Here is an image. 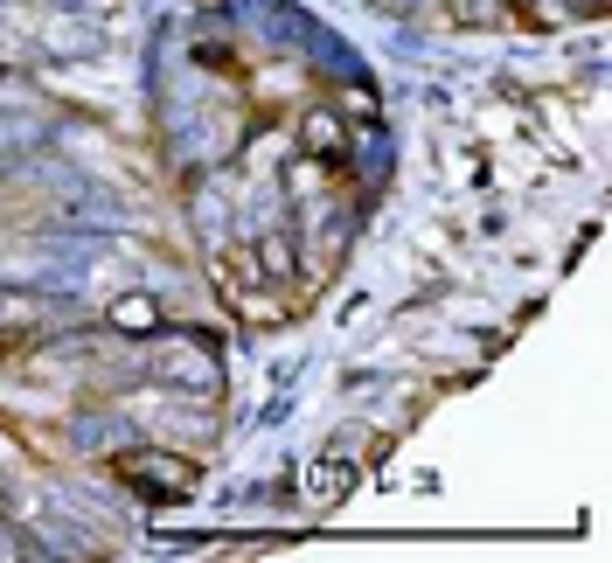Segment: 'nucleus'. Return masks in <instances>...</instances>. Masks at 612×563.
Returning <instances> with one entry per match:
<instances>
[{
	"label": "nucleus",
	"instance_id": "3",
	"mask_svg": "<svg viewBox=\"0 0 612 563\" xmlns=\"http://www.w3.org/2000/svg\"><path fill=\"white\" fill-rule=\"evenodd\" d=\"M112 320H133V327H147V320H153V306H147V299H126V306H119Z\"/></svg>",
	"mask_w": 612,
	"mask_h": 563
},
{
	"label": "nucleus",
	"instance_id": "1",
	"mask_svg": "<svg viewBox=\"0 0 612 563\" xmlns=\"http://www.w3.org/2000/svg\"><path fill=\"white\" fill-rule=\"evenodd\" d=\"M119 480L160 487V501H167V494H188V487H195V466H188V459H160V452H126V459H119Z\"/></svg>",
	"mask_w": 612,
	"mask_h": 563
},
{
	"label": "nucleus",
	"instance_id": "2",
	"mask_svg": "<svg viewBox=\"0 0 612 563\" xmlns=\"http://www.w3.org/2000/svg\"><path fill=\"white\" fill-rule=\"evenodd\" d=\"M313 487H320V501H334V494H348V487H355V466L320 459V466H313Z\"/></svg>",
	"mask_w": 612,
	"mask_h": 563
}]
</instances>
